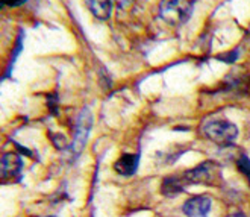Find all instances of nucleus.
<instances>
[{
  "instance_id": "obj_10",
  "label": "nucleus",
  "mask_w": 250,
  "mask_h": 217,
  "mask_svg": "<svg viewBox=\"0 0 250 217\" xmlns=\"http://www.w3.org/2000/svg\"><path fill=\"white\" fill-rule=\"evenodd\" d=\"M237 167H238V170L243 173V175L250 182V158L246 156V155H241L238 160H237Z\"/></svg>"
},
{
  "instance_id": "obj_13",
  "label": "nucleus",
  "mask_w": 250,
  "mask_h": 217,
  "mask_svg": "<svg viewBox=\"0 0 250 217\" xmlns=\"http://www.w3.org/2000/svg\"><path fill=\"white\" fill-rule=\"evenodd\" d=\"M228 217H246V214H244V213H241V211H235V213L229 214Z\"/></svg>"
},
{
  "instance_id": "obj_3",
  "label": "nucleus",
  "mask_w": 250,
  "mask_h": 217,
  "mask_svg": "<svg viewBox=\"0 0 250 217\" xmlns=\"http://www.w3.org/2000/svg\"><path fill=\"white\" fill-rule=\"evenodd\" d=\"M191 12V5L188 0H161L159 14L168 24L184 23Z\"/></svg>"
},
{
  "instance_id": "obj_6",
  "label": "nucleus",
  "mask_w": 250,
  "mask_h": 217,
  "mask_svg": "<svg viewBox=\"0 0 250 217\" xmlns=\"http://www.w3.org/2000/svg\"><path fill=\"white\" fill-rule=\"evenodd\" d=\"M21 158L14 153H5L2 158V178L3 179H16L20 176V172H21Z\"/></svg>"
},
{
  "instance_id": "obj_11",
  "label": "nucleus",
  "mask_w": 250,
  "mask_h": 217,
  "mask_svg": "<svg viewBox=\"0 0 250 217\" xmlns=\"http://www.w3.org/2000/svg\"><path fill=\"white\" fill-rule=\"evenodd\" d=\"M27 0H2V3L9 6V8H16V6H21L23 3H26Z\"/></svg>"
},
{
  "instance_id": "obj_7",
  "label": "nucleus",
  "mask_w": 250,
  "mask_h": 217,
  "mask_svg": "<svg viewBox=\"0 0 250 217\" xmlns=\"http://www.w3.org/2000/svg\"><path fill=\"white\" fill-rule=\"evenodd\" d=\"M137 167H138V155H134V153L122 155L114 164L115 172L120 173V175H123V176L134 175V173L137 172Z\"/></svg>"
},
{
  "instance_id": "obj_4",
  "label": "nucleus",
  "mask_w": 250,
  "mask_h": 217,
  "mask_svg": "<svg viewBox=\"0 0 250 217\" xmlns=\"http://www.w3.org/2000/svg\"><path fill=\"white\" fill-rule=\"evenodd\" d=\"M93 125V115L90 109H82V112L78 117V125H76V132H75V140L71 143V153L79 155L82 149L85 148V143L90 135V129Z\"/></svg>"
},
{
  "instance_id": "obj_5",
  "label": "nucleus",
  "mask_w": 250,
  "mask_h": 217,
  "mask_svg": "<svg viewBox=\"0 0 250 217\" xmlns=\"http://www.w3.org/2000/svg\"><path fill=\"white\" fill-rule=\"evenodd\" d=\"M212 208L209 196H193L184 202L182 211L187 217H208Z\"/></svg>"
},
{
  "instance_id": "obj_2",
  "label": "nucleus",
  "mask_w": 250,
  "mask_h": 217,
  "mask_svg": "<svg viewBox=\"0 0 250 217\" xmlns=\"http://www.w3.org/2000/svg\"><path fill=\"white\" fill-rule=\"evenodd\" d=\"M182 184L187 185H217L222 179L220 166L214 161H203L199 166L181 173Z\"/></svg>"
},
{
  "instance_id": "obj_12",
  "label": "nucleus",
  "mask_w": 250,
  "mask_h": 217,
  "mask_svg": "<svg viewBox=\"0 0 250 217\" xmlns=\"http://www.w3.org/2000/svg\"><path fill=\"white\" fill-rule=\"evenodd\" d=\"M111 2L119 8H129L132 3H134V0H111Z\"/></svg>"
},
{
  "instance_id": "obj_8",
  "label": "nucleus",
  "mask_w": 250,
  "mask_h": 217,
  "mask_svg": "<svg viewBox=\"0 0 250 217\" xmlns=\"http://www.w3.org/2000/svg\"><path fill=\"white\" fill-rule=\"evenodd\" d=\"M85 5L91 11L93 16L100 20H106L111 16V0H85Z\"/></svg>"
},
{
  "instance_id": "obj_1",
  "label": "nucleus",
  "mask_w": 250,
  "mask_h": 217,
  "mask_svg": "<svg viewBox=\"0 0 250 217\" xmlns=\"http://www.w3.org/2000/svg\"><path fill=\"white\" fill-rule=\"evenodd\" d=\"M202 134L217 146H230L238 137V128L222 117L205 119L200 126Z\"/></svg>"
},
{
  "instance_id": "obj_9",
  "label": "nucleus",
  "mask_w": 250,
  "mask_h": 217,
  "mask_svg": "<svg viewBox=\"0 0 250 217\" xmlns=\"http://www.w3.org/2000/svg\"><path fill=\"white\" fill-rule=\"evenodd\" d=\"M184 189H185V187L182 184L181 175H171V176H167L163 181V185H161V193H163L164 196L174 197V196H178L179 193H182Z\"/></svg>"
}]
</instances>
